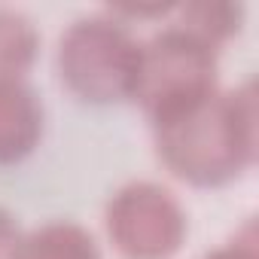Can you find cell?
Listing matches in <instances>:
<instances>
[{"mask_svg":"<svg viewBox=\"0 0 259 259\" xmlns=\"http://www.w3.org/2000/svg\"><path fill=\"white\" fill-rule=\"evenodd\" d=\"M162 165L183 183L226 186L256 165L259 95L247 79L232 92H217L198 107L153 125Z\"/></svg>","mask_w":259,"mask_h":259,"instance_id":"1","label":"cell"},{"mask_svg":"<svg viewBox=\"0 0 259 259\" xmlns=\"http://www.w3.org/2000/svg\"><path fill=\"white\" fill-rule=\"evenodd\" d=\"M138 58V37L110 13L70 22L55 49V67L64 89L85 104H116L132 98Z\"/></svg>","mask_w":259,"mask_h":259,"instance_id":"2","label":"cell"},{"mask_svg":"<svg viewBox=\"0 0 259 259\" xmlns=\"http://www.w3.org/2000/svg\"><path fill=\"white\" fill-rule=\"evenodd\" d=\"M217 49L171 25L141 43L132 101L147 113L150 125H159L217 95Z\"/></svg>","mask_w":259,"mask_h":259,"instance_id":"3","label":"cell"},{"mask_svg":"<svg viewBox=\"0 0 259 259\" xmlns=\"http://www.w3.org/2000/svg\"><path fill=\"white\" fill-rule=\"evenodd\" d=\"M104 226L125 259H174L189 232L180 198L153 180H135L116 189L107 201Z\"/></svg>","mask_w":259,"mask_h":259,"instance_id":"4","label":"cell"},{"mask_svg":"<svg viewBox=\"0 0 259 259\" xmlns=\"http://www.w3.org/2000/svg\"><path fill=\"white\" fill-rule=\"evenodd\" d=\"M43 138V101L25 82H0V165H19Z\"/></svg>","mask_w":259,"mask_h":259,"instance_id":"5","label":"cell"},{"mask_svg":"<svg viewBox=\"0 0 259 259\" xmlns=\"http://www.w3.org/2000/svg\"><path fill=\"white\" fill-rule=\"evenodd\" d=\"M19 259H101V247L85 226L55 220L22 238Z\"/></svg>","mask_w":259,"mask_h":259,"instance_id":"6","label":"cell"},{"mask_svg":"<svg viewBox=\"0 0 259 259\" xmlns=\"http://www.w3.org/2000/svg\"><path fill=\"white\" fill-rule=\"evenodd\" d=\"M180 13V31L192 34L195 40L207 43L210 49H220L226 40H232L244 25V7L232 0H195V4H177Z\"/></svg>","mask_w":259,"mask_h":259,"instance_id":"7","label":"cell"},{"mask_svg":"<svg viewBox=\"0 0 259 259\" xmlns=\"http://www.w3.org/2000/svg\"><path fill=\"white\" fill-rule=\"evenodd\" d=\"M40 34L34 22L19 10H0V82L25 79L34 67Z\"/></svg>","mask_w":259,"mask_h":259,"instance_id":"8","label":"cell"},{"mask_svg":"<svg viewBox=\"0 0 259 259\" xmlns=\"http://www.w3.org/2000/svg\"><path fill=\"white\" fill-rule=\"evenodd\" d=\"M204 259H259V232H256V223L247 220L244 229L229 244L210 250Z\"/></svg>","mask_w":259,"mask_h":259,"instance_id":"9","label":"cell"},{"mask_svg":"<svg viewBox=\"0 0 259 259\" xmlns=\"http://www.w3.org/2000/svg\"><path fill=\"white\" fill-rule=\"evenodd\" d=\"M177 4H113L107 13L116 16L119 22H128V19H156V16H168L174 13Z\"/></svg>","mask_w":259,"mask_h":259,"instance_id":"10","label":"cell"},{"mask_svg":"<svg viewBox=\"0 0 259 259\" xmlns=\"http://www.w3.org/2000/svg\"><path fill=\"white\" fill-rule=\"evenodd\" d=\"M22 229L19 223L13 220L10 210L0 207V259H19L22 253Z\"/></svg>","mask_w":259,"mask_h":259,"instance_id":"11","label":"cell"}]
</instances>
